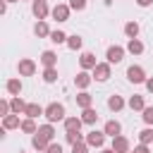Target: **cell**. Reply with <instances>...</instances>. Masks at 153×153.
Instances as JSON below:
<instances>
[{"instance_id": "cell-1", "label": "cell", "mask_w": 153, "mask_h": 153, "mask_svg": "<svg viewBox=\"0 0 153 153\" xmlns=\"http://www.w3.org/2000/svg\"><path fill=\"white\" fill-rule=\"evenodd\" d=\"M65 105L62 103H50V105H45V120L50 122V124H55V122H65Z\"/></svg>"}, {"instance_id": "cell-2", "label": "cell", "mask_w": 153, "mask_h": 153, "mask_svg": "<svg viewBox=\"0 0 153 153\" xmlns=\"http://www.w3.org/2000/svg\"><path fill=\"white\" fill-rule=\"evenodd\" d=\"M91 74H93V81H108L112 76V65L110 62H98Z\"/></svg>"}, {"instance_id": "cell-3", "label": "cell", "mask_w": 153, "mask_h": 153, "mask_svg": "<svg viewBox=\"0 0 153 153\" xmlns=\"http://www.w3.org/2000/svg\"><path fill=\"white\" fill-rule=\"evenodd\" d=\"M53 10L48 7V0H33L31 2V14L38 19V22H45V17L50 14Z\"/></svg>"}, {"instance_id": "cell-4", "label": "cell", "mask_w": 153, "mask_h": 153, "mask_svg": "<svg viewBox=\"0 0 153 153\" xmlns=\"http://www.w3.org/2000/svg\"><path fill=\"white\" fill-rule=\"evenodd\" d=\"M127 79L131 81V84H146V69L141 67V65H131V67H127Z\"/></svg>"}, {"instance_id": "cell-5", "label": "cell", "mask_w": 153, "mask_h": 153, "mask_svg": "<svg viewBox=\"0 0 153 153\" xmlns=\"http://www.w3.org/2000/svg\"><path fill=\"white\" fill-rule=\"evenodd\" d=\"M124 53H127V48H122V45H110V48L105 50V62L117 65V62L124 60Z\"/></svg>"}, {"instance_id": "cell-6", "label": "cell", "mask_w": 153, "mask_h": 153, "mask_svg": "<svg viewBox=\"0 0 153 153\" xmlns=\"http://www.w3.org/2000/svg\"><path fill=\"white\" fill-rule=\"evenodd\" d=\"M69 12H72V7L69 5H65V2H57L55 7H53V12H50V17L55 19V22H69Z\"/></svg>"}, {"instance_id": "cell-7", "label": "cell", "mask_w": 153, "mask_h": 153, "mask_svg": "<svg viewBox=\"0 0 153 153\" xmlns=\"http://www.w3.org/2000/svg\"><path fill=\"white\" fill-rule=\"evenodd\" d=\"M36 62L31 60V57H22L19 60V65H17V72H19V76H33L36 74Z\"/></svg>"}, {"instance_id": "cell-8", "label": "cell", "mask_w": 153, "mask_h": 153, "mask_svg": "<svg viewBox=\"0 0 153 153\" xmlns=\"http://www.w3.org/2000/svg\"><path fill=\"white\" fill-rule=\"evenodd\" d=\"M86 143H88L91 148H103V143H105V131H98V129L88 131V134H86Z\"/></svg>"}, {"instance_id": "cell-9", "label": "cell", "mask_w": 153, "mask_h": 153, "mask_svg": "<svg viewBox=\"0 0 153 153\" xmlns=\"http://www.w3.org/2000/svg\"><path fill=\"white\" fill-rule=\"evenodd\" d=\"M91 81H93V74H91V72H84V69L74 76V86H76L79 91H86V88L91 86Z\"/></svg>"}, {"instance_id": "cell-10", "label": "cell", "mask_w": 153, "mask_h": 153, "mask_svg": "<svg viewBox=\"0 0 153 153\" xmlns=\"http://www.w3.org/2000/svg\"><path fill=\"white\" fill-rule=\"evenodd\" d=\"M110 148H112L115 153H129V151H131V146H129V139H127V136H122V134L112 139V146H110Z\"/></svg>"}, {"instance_id": "cell-11", "label": "cell", "mask_w": 153, "mask_h": 153, "mask_svg": "<svg viewBox=\"0 0 153 153\" xmlns=\"http://www.w3.org/2000/svg\"><path fill=\"white\" fill-rule=\"evenodd\" d=\"M96 65H98V62H96V55H93V53H81V57H79V67H81L84 72H93Z\"/></svg>"}, {"instance_id": "cell-12", "label": "cell", "mask_w": 153, "mask_h": 153, "mask_svg": "<svg viewBox=\"0 0 153 153\" xmlns=\"http://www.w3.org/2000/svg\"><path fill=\"white\" fill-rule=\"evenodd\" d=\"M38 60H41L43 67H57V53L55 50H43Z\"/></svg>"}, {"instance_id": "cell-13", "label": "cell", "mask_w": 153, "mask_h": 153, "mask_svg": "<svg viewBox=\"0 0 153 153\" xmlns=\"http://www.w3.org/2000/svg\"><path fill=\"white\" fill-rule=\"evenodd\" d=\"M5 88H7V93L14 98V96H19V93H22V88H24V86H22V79H19V76H12V79H7Z\"/></svg>"}, {"instance_id": "cell-14", "label": "cell", "mask_w": 153, "mask_h": 153, "mask_svg": "<svg viewBox=\"0 0 153 153\" xmlns=\"http://www.w3.org/2000/svg\"><path fill=\"white\" fill-rule=\"evenodd\" d=\"M26 105H29V103H24V98H22V96H14V98H10L12 115H24V112H26Z\"/></svg>"}, {"instance_id": "cell-15", "label": "cell", "mask_w": 153, "mask_h": 153, "mask_svg": "<svg viewBox=\"0 0 153 153\" xmlns=\"http://www.w3.org/2000/svg\"><path fill=\"white\" fill-rule=\"evenodd\" d=\"M103 131H105V136L115 139V136H120V131H122V124H120L117 120H108V122H105V127H103Z\"/></svg>"}, {"instance_id": "cell-16", "label": "cell", "mask_w": 153, "mask_h": 153, "mask_svg": "<svg viewBox=\"0 0 153 153\" xmlns=\"http://www.w3.org/2000/svg\"><path fill=\"white\" fill-rule=\"evenodd\" d=\"M76 105H79L81 110L93 108V96H91L88 91H79V93H76Z\"/></svg>"}, {"instance_id": "cell-17", "label": "cell", "mask_w": 153, "mask_h": 153, "mask_svg": "<svg viewBox=\"0 0 153 153\" xmlns=\"http://www.w3.org/2000/svg\"><path fill=\"white\" fill-rule=\"evenodd\" d=\"M127 105H129L131 110H136V112H143V108H146V100H143V96H139V93H134V96H129V100H127Z\"/></svg>"}, {"instance_id": "cell-18", "label": "cell", "mask_w": 153, "mask_h": 153, "mask_svg": "<svg viewBox=\"0 0 153 153\" xmlns=\"http://www.w3.org/2000/svg\"><path fill=\"white\" fill-rule=\"evenodd\" d=\"M31 146H33L38 153H45V151H48V146H50V141H48V139H43L41 134H33V136H31Z\"/></svg>"}, {"instance_id": "cell-19", "label": "cell", "mask_w": 153, "mask_h": 153, "mask_svg": "<svg viewBox=\"0 0 153 153\" xmlns=\"http://www.w3.org/2000/svg\"><path fill=\"white\" fill-rule=\"evenodd\" d=\"M26 117H31V120H36V117H41V115H45V108L43 105H38V103H29L26 105V112H24Z\"/></svg>"}, {"instance_id": "cell-20", "label": "cell", "mask_w": 153, "mask_h": 153, "mask_svg": "<svg viewBox=\"0 0 153 153\" xmlns=\"http://www.w3.org/2000/svg\"><path fill=\"white\" fill-rule=\"evenodd\" d=\"M22 127V120H19V115H7V117H2V129H19Z\"/></svg>"}, {"instance_id": "cell-21", "label": "cell", "mask_w": 153, "mask_h": 153, "mask_svg": "<svg viewBox=\"0 0 153 153\" xmlns=\"http://www.w3.org/2000/svg\"><path fill=\"white\" fill-rule=\"evenodd\" d=\"M65 131H79L81 129V124H84V120L81 117H65Z\"/></svg>"}, {"instance_id": "cell-22", "label": "cell", "mask_w": 153, "mask_h": 153, "mask_svg": "<svg viewBox=\"0 0 153 153\" xmlns=\"http://www.w3.org/2000/svg\"><path fill=\"white\" fill-rule=\"evenodd\" d=\"M36 134H41V136H43V139H48V141H55V134H57V131H55V127H53L50 122H45V124H41V127H38V131H36Z\"/></svg>"}, {"instance_id": "cell-23", "label": "cell", "mask_w": 153, "mask_h": 153, "mask_svg": "<svg viewBox=\"0 0 153 153\" xmlns=\"http://www.w3.org/2000/svg\"><path fill=\"white\" fill-rule=\"evenodd\" d=\"M139 22H134V19H129L127 24H124V36L127 38H139Z\"/></svg>"}, {"instance_id": "cell-24", "label": "cell", "mask_w": 153, "mask_h": 153, "mask_svg": "<svg viewBox=\"0 0 153 153\" xmlns=\"http://www.w3.org/2000/svg\"><path fill=\"white\" fill-rule=\"evenodd\" d=\"M124 48H127V53H131V55H141V53H143V43H141L139 38H129Z\"/></svg>"}, {"instance_id": "cell-25", "label": "cell", "mask_w": 153, "mask_h": 153, "mask_svg": "<svg viewBox=\"0 0 153 153\" xmlns=\"http://www.w3.org/2000/svg\"><path fill=\"white\" fill-rule=\"evenodd\" d=\"M124 105H127V103H124V98H122V96H115V93H112V96L108 98V108H110L112 112H120Z\"/></svg>"}, {"instance_id": "cell-26", "label": "cell", "mask_w": 153, "mask_h": 153, "mask_svg": "<svg viewBox=\"0 0 153 153\" xmlns=\"http://www.w3.org/2000/svg\"><path fill=\"white\" fill-rule=\"evenodd\" d=\"M33 33H36L38 38H50V29H48L45 22H36V24H33Z\"/></svg>"}, {"instance_id": "cell-27", "label": "cell", "mask_w": 153, "mask_h": 153, "mask_svg": "<svg viewBox=\"0 0 153 153\" xmlns=\"http://www.w3.org/2000/svg\"><path fill=\"white\" fill-rule=\"evenodd\" d=\"M81 120H84V124H96L98 122V112L93 108H86V110H81Z\"/></svg>"}, {"instance_id": "cell-28", "label": "cell", "mask_w": 153, "mask_h": 153, "mask_svg": "<svg viewBox=\"0 0 153 153\" xmlns=\"http://www.w3.org/2000/svg\"><path fill=\"white\" fill-rule=\"evenodd\" d=\"M19 129H22L24 134H36V131H38V127H36V120H31V117H24Z\"/></svg>"}, {"instance_id": "cell-29", "label": "cell", "mask_w": 153, "mask_h": 153, "mask_svg": "<svg viewBox=\"0 0 153 153\" xmlns=\"http://www.w3.org/2000/svg\"><path fill=\"white\" fill-rule=\"evenodd\" d=\"M43 81L45 84H55L57 81V67H43Z\"/></svg>"}, {"instance_id": "cell-30", "label": "cell", "mask_w": 153, "mask_h": 153, "mask_svg": "<svg viewBox=\"0 0 153 153\" xmlns=\"http://www.w3.org/2000/svg\"><path fill=\"white\" fill-rule=\"evenodd\" d=\"M65 139H67V143H69V146H74V143H81V141H86V136H84L81 131H65Z\"/></svg>"}, {"instance_id": "cell-31", "label": "cell", "mask_w": 153, "mask_h": 153, "mask_svg": "<svg viewBox=\"0 0 153 153\" xmlns=\"http://www.w3.org/2000/svg\"><path fill=\"white\" fill-rule=\"evenodd\" d=\"M139 143H146V146L153 143V127H146L139 131Z\"/></svg>"}, {"instance_id": "cell-32", "label": "cell", "mask_w": 153, "mask_h": 153, "mask_svg": "<svg viewBox=\"0 0 153 153\" xmlns=\"http://www.w3.org/2000/svg\"><path fill=\"white\" fill-rule=\"evenodd\" d=\"M67 38H69V36H67L65 31H60V29L50 31V41H53V43H67Z\"/></svg>"}, {"instance_id": "cell-33", "label": "cell", "mask_w": 153, "mask_h": 153, "mask_svg": "<svg viewBox=\"0 0 153 153\" xmlns=\"http://www.w3.org/2000/svg\"><path fill=\"white\" fill-rule=\"evenodd\" d=\"M67 48H69V50H79V48H81V36H79V33H72V36L67 38Z\"/></svg>"}, {"instance_id": "cell-34", "label": "cell", "mask_w": 153, "mask_h": 153, "mask_svg": "<svg viewBox=\"0 0 153 153\" xmlns=\"http://www.w3.org/2000/svg\"><path fill=\"white\" fill-rule=\"evenodd\" d=\"M141 120L146 122V127H153V105H146V108H143Z\"/></svg>"}, {"instance_id": "cell-35", "label": "cell", "mask_w": 153, "mask_h": 153, "mask_svg": "<svg viewBox=\"0 0 153 153\" xmlns=\"http://www.w3.org/2000/svg\"><path fill=\"white\" fill-rule=\"evenodd\" d=\"M7 115H12V108H10V100L2 98L0 100V117H7Z\"/></svg>"}, {"instance_id": "cell-36", "label": "cell", "mask_w": 153, "mask_h": 153, "mask_svg": "<svg viewBox=\"0 0 153 153\" xmlns=\"http://www.w3.org/2000/svg\"><path fill=\"white\" fill-rule=\"evenodd\" d=\"M86 2H88V0H69L67 5H69V7L74 10V12H81V10L86 7Z\"/></svg>"}, {"instance_id": "cell-37", "label": "cell", "mask_w": 153, "mask_h": 153, "mask_svg": "<svg viewBox=\"0 0 153 153\" xmlns=\"http://www.w3.org/2000/svg\"><path fill=\"white\" fill-rule=\"evenodd\" d=\"M88 148H91V146H88L86 141H81V143H74V146H72V153H88Z\"/></svg>"}, {"instance_id": "cell-38", "label": "cell", "mask_w": 153, "mask_h": 153, "mask_svg": "<svg viewBox=\"0 0 153 153\" xmlns=\"http://www.w3.org/2000/svg\"><path fill=\"white\" fill-rule=\"evenodd\" d=\"M45 153H62V143L50 141V146H48V151H45Z\"/></svg>"}, {"instance_id": "cell-39", "label": "cell", "mask_w": 153, "mask_h": 153, "mask_svg": "<svg viewBox=\"0 0 153 153\" xmlns=\"http://www.w3.org/2000/svg\"><path fill=\"white\" fill-rule=\"evenodd\" d=\"M134 153H151V148L146 143H139V146H134Z\"/></svg>"}, {"instance_id": "cell-40", "label": "cell", "mask_w": 153, "mask_h": 153, "mask_svg": "<svg viewBox=\"0 0 153 153\" xmlns=\"http://www.w3.org/2000/svg\"><path fill=\"white\" fill-rule=\"evenodd\" d=\"M143 86H146V91H148V93H153V76H151V79H146V84H143Z\"/></svg>"}, {"instance_id": "cell-41", "label": "cell", "mask_w": 153, "mask_h": 153, "mask_svg": "<svg viewBox=\"0 0 153 153\" xmlns=\"http://www.w3.org/2000/svg\"><path fill=\"white\" fill-rule=\"evenodd\" d=\"M136 5H139V7H151L153 0H136Z\"/></svg>"}, {"instance_id": "cell-42", "label": "cell", "mask_w": 153, "mask_h": 153, "mask_svg": "<svg viewBox=\"0 0 153 153\" xmlns=\"http://www.w3.org/2000/svg\"><path fill=\"white\" fill-rule=\"evenodd\" d=\"M100 153H115L112 148H100Z\"/></svg>"}, {"instance_id": "cell-43", "label": "cell", "mask_w": 153, "mask_h": 153, "mask_svg": "<svg viewBox=\"0 0 153 153\" xmlns=\"http://www.w3.org/2000/svg\"><path fill=\"white\" fill-rule=\"evenodd\" d=\"M5 2H7V5H10V2H19V0H5Z\"/></svg>"}, {"instance_id": "cell-44", "label": "cell", "mask_w": 153, "mask_h": 153, "mask_svg": "<svg viewBox=\"0 0 153 153\" xmlns=\"http://www.w3.org/2000/svg\"><path fill=\"white\" fill-rule=\"evenodd\" d=\"M19 2H26V0H19ZM29 2H33V0H29Z\"/></svg>"}, {"instance_id": "cell-45", "label": "cell", "mask_w": 153, "mask_h": 153, "mask_svg": "<svg viewBox=\"0 0 153 153\" xmlns=\"http://www.w3.org/2000/svg\"><path fill=\"white\" fill-rule=\"evenodd\" d=\"M129 153H134V151H129Z\"/></svg>"}]
</instances>
